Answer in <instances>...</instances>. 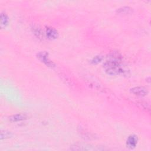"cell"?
<instances>
[{
	"label": "cell",
	"mask_w": 151,
	"mask_h": 151,
	"mask_svg": "<svg viewBox=\"0 0 151 151\" xmlns=\"http://www.w3.org/2000/svg\"><path fill=\"white\" fill-rule=\"evenodd\" d=\"M37 58L45 65L50 67H54L55 64L50 59L48 53L46 51H40L37 54Z\"/></svg>",
	"instance_id": "cell-1"
},
{
	"label": "cell",
	"mask_w": 151,
	"mask_h": 151,
	"mask_svg": "<svg viewBox=\"0 0 151 151\" xmlns=\"http://www.w3.org/2000/svg\"><path fill=\"white\" fill-rule=\"evenodd\" d=\"M130 92L137 96H145L147 94V89L144 87H134L130 89Z\"/></svg>",
	"instance_id": "cell-2"
},
{
	"label": "cell",
	"mask_w": 151,
	"mask_h": 151,
	"mask_svg": "<svg viewBox=\"0 0 151 151\" xmlns=\"http://www.w3.org/2000/svg\"><path fill=\"white\" fill-rule=\"evenodd\" d=\"M45 34L50 40H55L58 36V31L54 28L47 27L45 31Z\"/></svg>",
	"instance_id": "cell-3"
},
{
	"label": "cell",
	"mask_w": 151,
	"mask_h": 151,
	"mask_svg": "<svg viewBox=\"0 0 151 151\" xmlns=\"http://www.w3.org/2000/svg\"><path fill=\"white\" fill-rule=\"evenodd\" d=\"M137 143V137L134 134H132L128 137L126 140L127 147L130 149H134Z\"/></svg>",
	"instance_id": "cell-4"
},
{
	"label": "cell",
	"mask_w": 151,
	"mask_h": 151,
	"mask_svg": "<svg viewBox=\"0 0 151 151\" xmlns=\"http://www.w3.org/2000/svg\"><path fill=\"white\" fill-rule=\"evenodd\" d=\"M27 115L25 114H22V113H18V114H15L9 117V120L11 122H20L22 120H24L27 119Z\"/></svg>",
	"instance_id": "cell-5"
},
{
	"label": "cell",
	"mask_w": 151,
	"mask_h": 151,
	"mask_svg": "<svg viewBox=\"0 0 151 151\" xmlns=\"http://www.w3.org/2000/svg\"><path fill=\"white\" fill-rule=\"evenodd\" d=\"M32 32L39 39H42L44 37V34H43V31L42 29L37 25H34L32 28Z\"/></svg>",
	"instance_id": "cell-6"
},
{
	"label": "cell",
	"mask_w": 151,
	"mask_h": 151,
	"mask_svg": "<svg viewBox=\"0 0 151 151\" xmlns=\"http://www.w3.org/2000/svg\"><path fill=\"white\" fill-rule=\"evenodd\" d=\"M132 9L129 6H122L116 10V12L120 15H127L132 12Z\"/></svg>",
	"instance_id": "cell-7"
},
{
	"label": "cell",
	"mask_w": 151,
	"mask_h": 151,
	"mask_svg": "<svg viewBox=\"0 0 151 151\" xmlns=\"http://www.w3.org/2000/svg\"><path fill=\"white\" fill-rule=\"evenodd\" d=\"M9 22V18L6 14L4 12H2L1 14V27H5Z\"/></svg>",
	"instance_id": "cell-8"
},
{
	"label": "cell",
	"mask_w": 151,
	"mask_h": 151,
	"mask_svg": "<svg viewBox=\"0 0 151 151\" xmlns=\"http://www.w3.org/2000/svg\"><path fill=\"white\" fill-rule=\"evenodd\" d=\"M12 136V133L11 132L6 131V130H2L1 132V139L9 138Z\"/></svg>",
	"instance_id": "cell-9"
},
{
	"label": "cell",
	"mask_w": 151,
	"mask_h": 151,
	"mask_svg": "<svg viewBox=\"0 0 151 151\" xmlns=\"http://www.w3.org/2000/svg\"><path fill=\"white\" fill-rule=\"evenodd\" d=\"M102 60H103V57L101 55H96L92 58V60H91V63L93 64H97L100 62H101Z\"/></svg>",
	"instance_id": "cell-10"
}]
</instances>
